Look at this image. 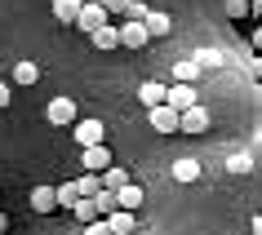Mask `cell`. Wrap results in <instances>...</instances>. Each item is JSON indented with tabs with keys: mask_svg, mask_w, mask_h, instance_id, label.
Wrapping results in <instances>:
<instances>
[{
	"mask_svg": "<svg viewBox=\"0 0 262 235\" xmlns=\"http://www.w3.org/2000/svg\"><path fill=\"white\" fill-rule=\"evenodd\" d=\"M142 27H147V40H160V36H169V31H173V18L160 14V9H151V14L142 18Z\"/></svg>",
	"mask_w": 262,
	"mask_h": 235,
	"instance_id": "10",
	"label": "cell"
},
{
	"mask_svg": "<svg viewBox=\"0 0 262 235\" xmlns=\"http://www.w3.org/2000/svg\"><path fill=\"white\" fill-rule=\"evenodd\" d=\"M94 208H98V218H111V213H116V191H102V186H98L94 191Z\"/></svg>",
	"mask_w": 262,
	"mask_h": 235,
	"instance_id": "17",
	"label": "cell"
},
{
	"mask_svg": "<svg viewBox=\"0 0 262 235\" xmlns=\"http://www.w3.org/2000/svg\"><path fill=\"white\" fill-rule=\"evenodd\" d=\"M89 40H94V49H120V40H116V27H111V22H102L98 31H89Z\"/></svg>",
	"mask_w": 262,
	"mask_h": 235,
	"instance_id": "14",
	"label": "cell"
},
{
	"mask_svg": "<svg viewBox=\"0 0 262 235\" xmlns=\"http://www.w3.org/2000/svg\"><path fill=\"white\" fill-rule=\"evenodd\" d=\"M31 208H36V213H54V186H36V191H31Z\"/></svg>",
	"mask_w": 262,
	"mask_h": 235,
	"instance_id": "16",
	"label": "cell"
},
{
	"mask_svg": "<svg viewBox=\"0 0 262 235\" xmlns=\"http://www.w3.org/2000/svg\"><path fill=\"white\" fill-rule=\"evenodd\" d=\"M98 5H102L107 14H124V9H129V0H98Z\"/></svg>",
	"mask_w": 262,
	"mask_h": 235,
	"instance_id": "26",
	"label": "cell"
},
{
	"mask_svg": "<svg viewBox=\"0 0 262 235\" xmlns=\"http://www.w3.org/2000/svg\"><path fill=\"white\" fill-rule=\"evenodd\" d=\"M138 204H142V186H138V182H124L120 191H116V208H124V213H138Z\"/></svg>",
	"mask_w": 262,
	"mask_h": 235,
	"instance_id": "11",
	"label": "cell"
},
{
	"mask_svg": "<svg viewBox=\"0 0 262 235\" xmlns=\"http://www.w3.org/2000/svg\"><path fill=\"white\" fill-rule=\"evenodd\" d=\"M71 213H76V222H84V226H89V222H98L94 200H76V204H71Z\"/></svg>",
	"mask_w": 262,
	"mask_h": 235,
	"instance_id": "20",
	"label": "cell"
},
{
	"mask_svg": "<svg viewBox=\"0 0 262 235\" xmlns=\"http://www.w3.org/2000/svg\"><path fill=\"white\" fill-rule=\"evenodd\" d=\"M71 138L80 142V151H84V147H102L107 142V129H102V120H76Z\"/></svg>",
	"mask_w": 262,
	"mask_h": 235,
	"instance_id": "1",
	"label": "cell"
},
{
	"mask_svg": "<svg viewBox=\"0 0 262 235\" xmlns=\"http://www.w3.org/2000/svg\"><path fill=\"white\" fill-rule=\"evenodd\" d=\"M195 76H200V67H195L191 58L187 62H173V84H195Z\"/></svg>",
	"mask_w": 262,
	"mask_h": 235,
	"instance_id": "18",
	"label": "cell"
},
{
	"mask_svg": "<svg viewBox=\"0 0 262 235\" xmlns=\"http://www.w3.org/2000/svg\"><path fill=\"white\" fill-rule=\"evenodd\" d=\"M80 5H84V0H54V18L71 27V22H76V14H80Z\"/></svg>",
	"mask_w": 262,
	"mask_h": 235,
	"instance_id": "15",
	"label": "cell"
},
{
	"mask_svg": "<svg viewBox=\"0 0 262 235\" xmlns=\"http://www.w3.org/2000/svg\"><path fill=\"white\" fill-rule=\"evenodd\" d=\"M45 115H49V125H76V98H54Z\"/></svg>",
	"mask_w": 262,
	"mask_h": 235,
	"instance_id": "6",
	"label": "cell"
},
{
	"mask_svg": "<svg viewBox=\"0 0 262 235\" xmlns=\"http://www.w3.org/2000/svg\"><path fill=\"white\" fill-rule=\"evenodd\" d=\"M209 129V111L195 102V107H187V111H178V133H205Z\"/></svg>",
	"mask_w": 262,
	"mask_h": 235,
	"instance_id": "3",
	"label": "cell"
},
{
	"mask_svg": "<svg viewBox=\"0 0 262 235\" xmlns=\"http://www.w3.org/2000/svg\"><path fill=\"white\" fill-rule=\"evenodd\" d=\"M147 120H151V129H156V133H178V111H169L165 102L147 111Z\"/></svg>",
	"mask_w": 262,
	"mask_h": 235,
	"instance_id": "7",
	"label": "cell"
},
{
	"mask_svg": "<svg viewBox=\"0 0 262 235\" xmlns=\"http://www.w3.org/2000/svg\"><path fill=\"white\" fill-rule=\"evenodd\" d=\"M0 71H5V67H0Z\"/></svg>",
	"mask_w": 262,
	"mask_h": 235,
	"instance_id": "29",
	"label": "cell"
},
{
	"mask_svg": "<svg viewBox=\"0 0 262 235\" xmlns=\"http://www.w3.org/2000/svg\"><path fill=\"white\" fill-rule=\"evenodd\" d=\"M102 222H107L111 235H134V231H138V213H124V208H116V213L102 218Z\"/></svg>",
	"mask_w": 262,
	"mask_h": 235,
	"instance_id": "9",
	"label": "cell"
},
{
	"mask_svg": "<svg viewBox=\"0 0 262 235\" xmlns=\"http://www.w3.org/2000/svg\"><path fill=\"white\" fill-rule=\"evenodd\" d=\"M102 22H111L102 5H80V14H76V22H71V27H80L84 36H89V31H98Z\"/></svg>",
	"mask_w": 262,
	"mask_h": 235,
	"instance_id": "4",
	"label": "cell"
},
{
	"mask_svg": "<svg viewBox=\"0 0 262 235\" xmlns=\"http://www.w3.org/2000/svg\"><path fill=\"white\" fill-rule=\"evenodd\" d=\"M84 235H111V231H107V222L98 218V222H89V226H84Z\"/></svg>",
	"mask_w": 262,
	"mask_h": 235,
	"instance_id": "27",
	"label": "cell"
},
{
	"mask_svg": "<svg viewBox=\"0 0 262 235\" xmlns=\"http://www.w3.org/2000/svg\"><path fill=\"white\" fill-rule=\"evenodd\" d=\"M138 102H142L147 111H151V107H160V102H165V84H160V80H147V84H138Z\"/></svg>",
	"mask_w": 262,
	"mask_h": 235,
	"instance_id": "12",
	"label": "cell"
},
{
	"mask_svg": "<svg viewBox=\"0 0 262 235\" xmlns=\"http://www.w3.org/2000/svg\"><path fill=\"white\" fill-rule=\"evenodd\" d=\"M173 178H178V182H195V178H200V160H191V155L173 160Z\"/></svg>",
	"mask_w": 262,
	"mask_h": 235,
	"instance_id": "13",
	"label": "cell"
},
{
	"mask_svg": "<svg viewBox=\"0 0 262 235\" xmlns=\"http://www.w3.org/2000/svg\"><path fill=\"white\" fill-rule=\"evenodd\" d=\"M191 62H195L200 71H205V67H218V62H222V54H218V49H195V54H191Z\"/></svg>",
	"mask_w": 262,
	"mask_h": 235,
	"instance_id": "21",
	"label": "cell"
},
{
	"mask_svg": "<svg viewBox=\"0 0 262 235\" xmlns=\"http://www.w3.org/2000/svg\"><path fill=\"white\" fill-rule=\"evenodd\" d=\"M116 40H120V49H142L147 44V27L142 22H124V27H116Z\"/></svg>",
	"mask_w": 262,
	"mask_h": 235,
	"instance_id": "8",
	"label": "cell"
},
{
	"mask_svg": "<svg viewBox=\"0 0 262 235\" xmlns=\"http://www.w3.org/2000/svg\"><path fill=\"white\" fill-rule=\"evenodd\" d=\"M245 14H249L245 0H227V18H245Z\"/></svg>",
	"mask_w": 262,
	"mask_h": 235,
	"instance_id": "25",
	"label": "cell"
},
{
	"mask_svg": "<svg viewBox=\"0 0 262 235\" xmlns=\"http://www.w3.org/2000/svg\"><path fill=\"white\" fill-rule=\"evenodd\" d=\"M147 14H151V9H147L142 0H129V9H124V18H129V22H142Z\"/></svg>",
	"mask_w": 262,
	"mask_h": 235,
	"instance_id": "24",
	"label": "cell"
},
{
	"mask_svg": "<svg viewBox=\"0 0 262 235\" xmlns=\"http://www.w3.org/2000/svg\"><path fill=\"white\" fill-rule=\"evenodd\" d=\"M249 169H253V155H245V151H235L231 160H227V173H235V178H240V173H249Z\"/></svg>",
	"mask_w": 262,
	"mask_h": 235,
	"instance_id": "22",
	"label": "cell"
},
{
	"mask_svg": "<svg viewBox=\"0 0 262 235\" xmlns=\"http://www.w3.org/2000/svg\"><path fill=\"white\" fill-rule=\"evenodd\" d=\"M9 102H14V98H9V84H0V111L9 107Z\"/></svg>",
	"mask_w": 262,
	"mask_h": 235,
	"instance_id": "28",
	"label": "cell"
},
{
	"mask_svg": "<svg viewBox=\"0 0 262 235\" xmlns=\"http://www.w3.org/2000/svg\"><path fill=\"white\" fill-rule=\"evenodd\" d=\"M40 80V67H36V62H18L14 67V84H36Z\"/></svg>",
	"mask_w": 262,
	"mask_h": 235,
	"instance_id": "19",
	"label": "cell"
},
{
	"mask_svg": "<svg viewBox=\"0 0 262 235\" xmlns=\"http://www.w3.org/2000/svg\"><path fill=\"white\" fill-rule=\"evenodd\" d=\"M200 102V93H195V84H165V107L169 111H187Z\"/></svg>",
	"mask_w": 262,
	"mask_h": 235,
	"instance_id": "2",
	"label": "cell"
},
{
	"mask_svg": "<svg viewBox=\"0 0 262 235\" xmlns=\"http://www.w3.org/2000/svg\"><path fill=\"white\" fill-rule=\"evenodd\" d=\"M54 204H62V208H71V204H76V186H71V182L54 186Z\"/></svg>",
	"mask_w": 262,
	"mask_h": 235,
	"instance_id": "23",
	"label": "cell"
},
{
	"mask_svg": "<svg viewBox=\"0 0 262 235\" xmlns=\"http://www.w3.org/2000/svg\"><path fill=\"white\" fill-rule=\"evenodd\" d=\"M80 165H84V173H102V169H111V151H107V142H102V147H84L80 151Z\"/></svg>",
	"mask_w": 262,
	"mask_h": 235,
	"instance_id": "5",
	"label": "cell"
}]
</instances>
